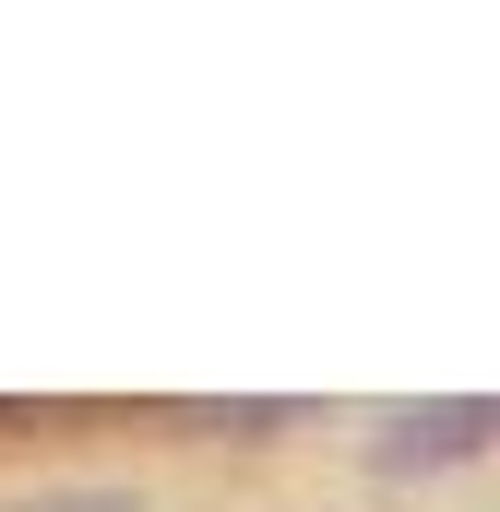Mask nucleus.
<instances>
[{
  "mask_svg": "<svg viewBox=\"0 0 500 512\" xmlns=\"http://www.w3.org/2000/svg\"><path fill=\"white\" fill-rule=\"evenodd\" d=\"M500 441V393H429V405H393L370 429L381 477H429V465H477Z\"/></svg>",
  "mask_w": 500,
  "mask_h": 512,
  "instance_id": "nucleus-1",
  "label": "nucleus"
},
{
  "mask_svg": "<svg viewBox=\"0 0 500 512\" xmlns=\"http://www.w3.org/2000/svg\"><path fill=\"white\" fill-rule=\"evenodd\" d=\"M191 417H203V429H227V441H262V429H286L298 405H191Z\"/></svg>",
  "mask_w": 500,
  "mask_h": 512,
  "instance_id": "nucleus-2",
  "label": "nucleus"
},
{
  "mask_svg": "<svg viewBox=\"0 0 500 512\" xmlns=\"http://www.w3.org/2000/svg\"><path fill=\"white\" fill-rule=\"evenodd\" d=\"M12 512H143L131 489H48V501H12Z\"/></svg>",
  "mask_w": 500,
  "mask_h": 512,
  "instance_id": "nucleus-3",
  "label": "nucleus"
}]
</instances>
